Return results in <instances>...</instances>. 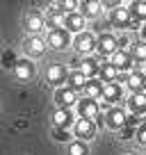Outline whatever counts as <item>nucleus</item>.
Returning a JSON list of instances; mask_svg holds the SVG:
<instances>
[{
    "label": "nucleus",
    "instance_id": "10",
    "mask_svg": "<svg viewBox=\"0 0 146 155\" xmlns=\"http://www.w3.org/2000/svg\"><path fill=\"white\" fill-rule=\"evenodd\" d=\"M121 94H123V89L119 82H107V84H103V94L98 101H105V105H110V103H117L121 98Z\"/></svg>",
    "mask_w": 146,
    "mask_h": 155
},
{
    "label": "nucleus",
    "instance_id": "13",
    "mask_svg": "<svg viewBox=\"0 0 146 155\" xmlns=\"http://www.w3.org/2000/svg\"><path fill=\"white\" fill-rule=\"evenodd\" d=\"M46 80H48L50 84H59L66 80V68H64V64H50L48 68H46Z\"/></svg>",
    "mask_w": 146,
    "mask_h": 155
},
{
    "label": "nucleus",
    "instance_id": "9",
    "mask_svg": "<svg viewBox=\"0 0 146 155\" xmlns=\"http://www.w3.org/2000/svg\"><path fill=\"white\" fill-rule=\"evenodd\" d=\"M96 48L101 50L103 55H112L114 50L119 48V39L114 37V34H110V32H103L101 37L96 39Z\"/></svg>",
    "mask_w": 146,
    "mask_h": 155
},
{
    "label": "nucleus",
    "instance_id": "7",
    "mask_svg": "<svg viewBox=\"0 0 146 155\" xmlns=\"http://www.w3.org/2000/svg\"><path fill=\"white\" fill-rule=\"evenodd\" d=\"M105 126L110 128V130H119V128H123V123H126V112L121 110V107H112V110L105 112Z\"/></svg>",
    "mask_w": 146,
    "mask_h": 155
},
{
    "label": "nucleus",
    "instance_id": "15",
    "mask_svg": "<svg viewBox=\"0 0 146 155\" xmlns=\"http://www.w3.org/2000/svg\"><path fill=\"white\" fill-rule=\"evenodd\" d=\"M25 53H28L30 57H41V55L46 53V44L39 37H30L28 41H25Z\"/></svg>",
    "mask_w": 146,
    "mask_h": 155
},
{
    "label": "nucleus",
    "instance_id": "18",
    "mask_svg": "<svg viewBox=\"0 0 146 155\" xmlns=\"http://www.w3.org/2000/svg\"><path fill=\"white\" fill-rule=\"evenodd\" d=\"M85 94H87V98H91V101H98L101 94H103V82L96 80V78L87 80V84H85Z\"/></svg>",
    "mask_w": 146,
    "mask_h": 155
},
{
    "label": "nucleus",
    "instance_id": "11",
    "mask_svg": "<svg viewBox=\"0 0 146 155\" xmlns=\"http://www.w3.org/2000/svg\"><path fill=\"white\" fill-rule=\"evenodd\" d=\"M55 103H59L62 107H68V110H71V107L78 103V94L73 91V89H68V87H62V89L55 91Z\"/></svg>",
    "mask_w": 146,
    "mask_h": 155
},
{
    "label": "nucleus",
    "instance_id": "14",
    "mask_svg": "<svg viewBox=\"0 0 146 155\" xmlns=\"http://www.w3.org/2000/svg\"><path fill=\"white\" fill-rule=\"evenodd\" d=\"M128 107L132 110V114L144 116V112H146V94H144V91L132 94V96L128 98Z\"/></svg>",
    "mask_w": 146,
    "mask_h": 155
},
{
    "label": "nucleus",
    "instance_id": "12",
    "mask_svg": "<svg viewBox=\"0 0 146 155\" xmlns=\"http://www.w3.org/2000/svg\"><path fill=\"white\" fill-rule=\"evenodd\" d=\"M82 28H85V18H82V14L73 12V14H66V16H64V30H66V32H75V34H80V32H82Z\"/></svg>",
    "mask_w": 146,
    "mask_h": 155
},
{
    "label": "nucleus",
    "instance_id": "19",
    "mask_svg": "<svg viewBox=\"0 0 146 155\" xmlns=\"http://www.w3.org/2000/svg\"><path fill=\"white\" fill-rule=\"evenodd\" d=\"M87 80H89V78L85 75L82 71H73L71 75H68V89H73V91H78V89H85Z\"/></svg>",
    "mask_w": 146,
    "mask_h": 155
},
{
    "label": "nucleus",
    "instance_id": "33",
    "mask_svg": "<svg viewBox=\"0 0 146 155\" xmlns=\"http://www.w3.org/2000/svg\"><path fill=\"white\" fill-rule=\"evenodd\" d=\"M121 155H137L135 150H126V153H121Z\"/></svg>",
    "mask_w": 146,
    "mask_h": 155
},
{
    "label": "nucleus",
    "instance_id": "16",
    "mask_svg": "<svg viewBox=\"0 0 146 155\" xmlns=\"http://www.w3.org/2000/svg\"><path fill=\"white\" fill-rule=\"evenodd\" d=\"M16 75H18V80H23V82H28L30 78L34 75V64L30 62V59H18V64H16Z\"/></svg>",
    "mask_w": 146,
    "mask_h": 155
},
{
    "label": "nucleus",
    "instance_id": "24",
    "mask_svg": "<svg viewBox=\"0 0 146 155\" xmlns=\"http://www.w3.org/2000/svg\"><path fill=\"white\" fill-rule=\"evenodd\" d=\"M68 155H87V144L82 139L68 141Z\"/></svg>",
    "mask_w": 146,
    "mask_h": 155
},
{
    "label": "nucleus",
    "instance_id": "25",
    "mask_svg": "<svg viewBox=\"0 0 146 155\" xmlns=\"http://www.w3.org/2000/svg\"><path fill=\"white\" fill-rule=\"evenodd\" d=\"M98 73H101L103 82H114V78H117V68H114L112 64H103Z\"/></svg>",
    "mask_w": 146,
    "mask_h": 155
},
{
    "label": "nucleus",
    "instance_id": "5",
    "mask_svg": "<svg viewBox=\"0 0 146 155\" xmlns=\"http://www.w3.org/2000/svg\"><path fill=\"white\" fill-rule=\"evenodd\" d=\"M73 132H75V137H80L82 141L94 139V137H96V123H94L91 119H78L75 126H73Z\"/></svg>",
    "mask_w": 146,
    "mask_h": 155
},
{
    "label": "nucleus",
    "instance_id": "29",
    "mask_svg": "<svg viewBox=\"0 0 146 155\" xmlns=\"http://www.w3.org/2000/svg\"><path fill=\"white\" fill-rule=\"evenodd\" d=\"M59 12H66V14H73V9L78 7V2H73V0H64V2H57Z\"/></svg>",
    "mask_w": 146,
    "mask_h": 155
},
{
    "label": "nucleus",
    "instance_id": "28",
    "mask_svg": "<svg viewBox=\"0 0 146 155\" xmlns=\"http://www.w3.org/2000/svg\"><path fill=\"white\" fill-rule=\"evenodd\" d=\"M53 137H55L57 141H68V139H71L68 130H64V128H53Z\"/></svg>",
    "mask_w": 146,
    "mask_h": 155
},
{
    "label": "nucleus",
    "instance_id": "4",
    "mask_svg": "<svg viewBox=\"0 0 146 155\" xmlns=\"http://www.w3.org/2000/svg\"><path fill=\"white\" fill-rule=\"evenodd\" d=\"M73 46H75V50H78V53L89 55V53H94V50H96V37H94L91 32H85V30H82V32L75 37Z\"/></svg>",
    "mask_w": 146,
    "mask_h": 155
},
{
    "label": "nucleus",
    "instance_id": "17",
    "mask_svg": "<svg viewBox=\"0 0 146 155\" xmlns=\"http://www.w3.org/2000/svg\"><path fill=\"white\" fill-rule=\"evenodd\" d=\"M126 82H128V89H130L132 94L144 91V73H141V71H132V73H128Z\"/></svg>",
    "mask_w": 146,
    "mask_h": 155
},
{
    "label": "nucleus",
    "instance_id": "30",
    "mask_svg": "<svg viewBox=\"0 0 146 155\" xmlns=\"http://www.w3.org/2000/svg\"><path fill=\"white\" fill-rule=\"evenodd\" d=\"M119 130H121V137H119V139H132V137H135V130H132V126H123V128H119Z\"/></svg>",
    "mask_w": 146,
    "mask_h": 155
},
{
    "label": "nucleus",
    "instance_id": "8",
    "mask_svg": "<svg viewBox=\"0 0 146 155\" xmlns=\"http://www.w3.org/2000/svg\"><path fill=\"white\" fill-rule=\"evenodd\" d=\"M50 119H53V128H64V130H68V128L73 126V112L68 110V107L55 110Z\"/></svg>",
    "mask_w": 146,
    "mask_h": 155
},
{
    "label": "nucleus",
    "instance_id": "32",
    "mask_svg": "<svg viewBox=\"0 0 146 155\" xmlns=\"http://www.w3.org/2000/svg\"><path fill=\"white\" fill-rule=\"evenodd\" d=\"M137 141H139V144H144V141H146V128L144 126H139V130H137Z\"/></svg>",
    "mask_w": 146,
    "mask_h": 155
},
{
    "label": "nucleus",
    "instance_id": "21",
    "mask_svg": "<svg viewBox=\"0 0 146 155\" xmlns=\"http://www.w3.org/2000/svg\"><path fill=\"white\" fill-rule=\"evenodd\" d=\"M82 66H85V71H82V73L89 78V80H91V78H96V75H98V71H101V64H98L94 57H87V59L82 62Z\"/></svg>",
    "mask_w": 146,
    "mask_h": 155
},
{
    "label": "nucleus",
    "instance_id": "26",
    "mask_svg": "<svg viewBox=\"0 0 146 155\" xmlns=\"http://www.w3.org/2000/svg\"><path fill=\"white\" fill-rule=\"evenodd\" d=\"M78 7H82V18L85 16H91L94 18V16L98 14V7L101 5H98V2H78Z\"/></svg>",
    "mask_w": 146,
    "mask_h": 155
},
{
    "label": "nucleus",
    "instance_id": "23",
    "mask_svg": "<svg viewBox=\"0 0 146 155\" xmlns=\"http://www.w3.org/2000/svg\"><path fill=\"white\" fill-rule=\"evenodd\" d=\"M126 7L130 9V16H135V21L141 23V18L146 16V5L144 2H130V5H126Z\"/></svg>",
    "mask_w": 146,
    "mask_h": 155
},
{
    "label": "nucleus",
    "instance_id": "20",
    "mask_svg": "<svg viewBox=\"0 0 146 155\" xmlns=\"http://www.w3.org/2000/svg\"><path fill=\"white\" fill-rule=\"evenodd\" d=\"M41 28H44V18H41L39 14H28V16H25V30H30V32H39Z\"/></svg>",
    "mask_w": 146,
    "mask_h": 155
},
{
    "label": "nucleus",
    "instance_id": "22",
    "mask_svg": "<svg viewBox=\"0 0 146 155\" xmlns=\"http://www.w3.org/2000/svg\"><path fill=\"white\" fill-rule=\"evenodd\" d=\"M0 64H2L5 68H9V71H14L16 64H18V57H16L14 50H5V53L0 55Z\"/></svg>",
    "mask_w": 146,
    "mask_h": 155
},
{
    "label": "nucleus",
    "instance_id": "3",
    "mask_svg": "<svg viewBox=\"0 0 146 155\" xmlns=\"http://www.w3.org/2000/svg\"><path fill=\"white\" fill-rule=\"evenodd\" d=\"M75 110H78L80 119H96L98 114H101V105H98V101H91V98H82V101L75 103Z\"/></svg>",
    "mask_w": 146,
    "mask_h": 155
},
{
    "label": "nucleus",
    "instance_id": "31",
    "mask_svg": "<svg viewBox=\"0 0 146 155\" xmlns=\"http://www.w3.org/2000/svg\"><path fill=\"white\" fill-rule=\"evenodd\" d=\"M123 126H141V116L137 114H126V123Z\"/></svg>",
    "mask_w": 146,
    "mask_h": 155
},
{
    "label": "nucleus",
    "instance_id": "1",
    "mask_svg": "<svg viewBox=\"0 0 146 155\" xmlns=\"http://www.w3.org/2000/svg\"><path fill=\"white\" fill-rule=\"evenodd\" d=\"M110 21H112L117 28H123V30H132V28H141L139 21H132L130 16V9L126 7V2H121V5L117 7V9H112V14H110Z\"/></svg>",
    "mask_w": 146,
    "mask_h": 155
},
{
    "label": "nucleus",
    "instance_id": "34",
    "mask_svg": "<svg viewBox=\"0 0 146 155\" xmlns=\"http://www.w3.org/2000/svg\"><path fill=\"white\" fill-rule=\"evenodd\" d=\"M0 114H2V105H0Z\"/></svg>",
    "mask_w": 146,
    "mask_h": 155
},
{
    "label": "nucleus",
    "instance_id": "27",
    "mask_svg": "<svg viewBox=\"0 0 146 155\" xmlns=\"http://www.w3.org/2000/svg\"><path fill=\"white\" fill-rule=\"evenodd\" d=\"M132 55H135V59L141 64V62L146 59V46L141 44V41H137V44H135V48H132Z\"/></svg>",
    "mask_w": 146,
    "mask_h": 155
},
{
    "label": "nucleus",
    "instance_id": "2",
    "mask_svg": "<svg viewBox=\"0 0 146 155\" xmlns=\"http://www.w3.org/2000/svg\"><path fill=\"white\" fill-rule=\"evenodd\" d=\"M46 41H48V46L53 50H64L68 44H71V37H68V32L64 28H50Z\"/></svg>",
    "mask_w": 146,
    "mask_h": 155
},
{
    "label": "nucleus",
    "instance_id": "6",
    "mask_svg": "<svg viewBox=\"0 0 146 155\" xmlns=\"http://www.w3.org/2000/svg\"><path fill=\"white\" fill-rule=\"evenodd\" d=\"M130 62H132V55L128 53L126 48H117L112 55H110V64L117 68V73L119 71H128V68H130Z\"/></svg>",
    "mask_w": 146,
    "mask_h": 155
}]
</instances>
